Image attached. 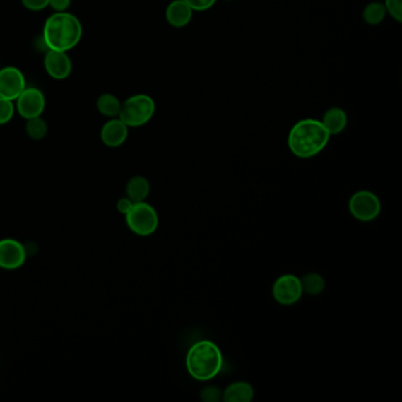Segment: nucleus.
Here are the masks:
<instances>
[{
	"mask_svg": "<svg viewBox=\"0 0 402 402\" xmlns=\"http://www.w3.org/2000/svg\"><path fill=\"white\" fill-rule=\"evenodd\" d=\"M22 4L29 11H43L49 6V0H22Z\"/></svg>",
	"mask_w": 402,
	"mask_h": 402,
	"instance_id": "obj_25",
	"label": "nucleus"
},
{
	"mask_svg": "<svg viewBox=\"0 0 402 402\" xmlns=\"http://www.w3.org/2000/svg\"><path fill=\"white\" fill-rule=\"evenodd\" d=\"M16 105L13 100L0 97V125L8 124L15 114Z\"/></svg>",
	"mask_w": 402,
	"mask_h": 402,
	"instance_id": "obj_21",
	"label": "nucleus"
},
{
	"mask_svg": "<svg viewBox=\"0 0 402 402\" xmlns=\"http://www.w3.org/2000/svg\"><path fill=\"white\" fill-rule=\"evenodd\" d=\"M254 398V388L246 381L234 382L223 391L225 402H249Z\"/></svg>",
	"mask_w": 402,
	"mask_h": 402,
	"instance_id": "obj_15",
	"label": "nucleus"
},
{
	"mask_svg": "<svg viewBox=\"0 0 402 402\" xmlns=\"http://www.w3.org/2000/svg\"><path fill=\"white\" fill-rule=\"evenodd\" d=\"M129 128L119 118H110L100 130V139L109 148L123 146L128 138Z\"/></svg>",
	"mask_w": 402,
	"mask_h": 402,
	"instance_id": "obj_12",
	"label": "nucleus"
},
{
	"mask_svg": "<svg viewBox=\"0 0 402 402\" xmlns=\"http://www.w3.org/2000/svg\"><path fill=\"white\" fill-rule=\"evenodd\" d=\"M71 0H49V6L56 12L68 11Z\"/></svg>",
	"mask_w": 402,
	"mask_h": 402,
	"instance_id": "obj_26",
	"label": "nucleus"
},
{
	"mask_svg": "<svg viewBox=\"0 0 402 402\" xmlns=\"http://www.w3.org/2000/svg\"><path fill=\"white\" fill-rule=\"evenodd\" d=\"M132 204H134V202H132L131 199H129V197H123L117 202V211L121 214L126 215L128 211L131 209Z\"/></svg>",
	"mask_w": 402,
	"mask_h": 402,
	"instance_id": "obj_27",
	"label": "nucleus"
},
{
	"mask_svg": "<svg viewBox=\"0 0 402 402\" xmlns=\"http://www.w3.org/2000/svg\"><path fill=\"white\" fill-rule=\"evenodd\" d=\"M47 124L45 119L40 117L31 118V119H28L25 125V131L29 136L30 138H32L33 141H40L43 139L47 134Z\"/></svg>",
	"mask_w": 402,
	"mask_h": 402,
	"instance_id": "obj_20",
	"label": "nucleus"
},
{
	"mask_svg": "<svg viewBox=\"0 0 402 402\" xmlns=\"http://www.w3.org/2000/svg\"><path fill=\"white\" fill-rule=\"evenodd\" d=\"M227 1H232V0H227Z\"/></svg>",
	"mask_w": 402,
	"mask_h": 402,
	"instance_id": "obj_28",
	"label": "nucleus"
},
{
	"mask_svg": "<svg viewBox=\"0 0 402 402\" xmlns=\"http://www.w3.org/2000/svg\"><path fill=\"white\" fill-rule=\"evenodd\" d=\"M192 12L184 0H172L165 10V18L169 25L181 29L191 22Z\"/></svg>",
	"mask_w": 402,
	"mask_h": 402,
	"instance_id": "obj_13",
	"label": "nucleus"
},
{
	"mask_svg": "<svg viewBox=\"0 0 402 402\" xmlns=\"http://www.w3.org/2000/svg\"><path fill=\"white\" fill-rule=\"evenodd\" d=\"M126 223L134 234L139 236L153 235L158 228V214L153 206L146 202H136L125 215Z\"/></svg>",
	"mask_w": 402,
	"mask_h": 402,
	"instance_id": "obj_5",
	"label": "nucleus"
},
{
	"mask_svg": "<svg viewBox=\"0 0 402 402\" xmlns=\"http://www.w3.org/2000/svg\"><path fill=\"white\" fill-rule=\"evenodd\" d=\"M300 281L302 285L303 292H307L309 295H320L326 287L324 278L317 273L306 274L302 278H300Z\"/></svg>",
	"mask_w": 402,
	"mask_h": 402,
	"instance_id": "obj_19",
	"label": "nucleus"
},
{
	"mask_svg": "<svg viewBox=\"0 0 402 402\" xmlns=\"http://www.w3.org/2000/svg\"><path fill=\"white\" fill-rule=\"evenodd\" d=\"M149 194V181L143 176H134L126 184V195L134 203L146 201Z\"/></svg>",
	"mask_w": 402,
	"mask_h": 402,
	"instance_id": "obj_16",
	"label": "nucleus"
},
{
	"mask_svg": "<svg viewBox=\"0 0 402 402\" xmlns=\"http://www.w3.org/2000/svg\"><path fill=\"white\" fill-rule=\"evenodd\" d=\"M96 107L100 114L107 118H116L121 112L122 103L112 93H103L98 97Z\"/></svg>",
	"mask_w": 402,
	"mask_h": 402,
	"instance_id": "obj_17",
	"label": "nucleus"
},
{
	"mask_svg": "<svg viewBox=\"0 0 402 402\" xmlns=\"http://www.w3.org/2000/svg\"><path fill=\"white\" fill-rule=\"evenodd\" d=\"M222 398H223V393H222L221 389L214 387V386H208L201 391V398L203 401L218 402L221 401Z\"/></svg>",
	"mask_w": 402,
	"mask_h": 402,
	"instance_id": "obj_23",
	"label": "nucleus"
},
{
	"mask_svg": "<svg viewBox=\"0 0 402 402\" xmlns=\"http://www.w3.org/2000/svg\"><path fill=\"white\" fill-rule=\"evenodd\" d=\"M26 250L22 243L15 239L0 240V268L15 271L25 264Z\"/></svg>",
	"mask_w": 402,
	"mask_h": 402,
	"instance_id": "obj_10",
	"label": "nucleus"
},
{
	"mask_svg": "<svg viewBox=\"0 0 402 402\" xmlns=\"http://www.w3.org/2000/svg\"><path fill=\"white\" fill-rule=\"evenodd\" d=\"M25 88V77L18 68L5 66L0 69V97L16 100Z\"/></svg>",
	"mask_w": 402,
	"mask_h": 402,
	"instance_id": "obj_9",
	"label": "nucleus"
},
{
	"mask_svg": "<svg viewBox=\"0 0 402 402\" xmlns=\"http://www.w3.org/2000/svg\"><path fill=\"white\" fill-rule=\"evenodd\" d=\"M16 102V110L18 111V114L26 121L42 116L47 104L44 93L33 86L25 88Z\"/></svg>",
	"mask_w": 402,
	"mask_h": 402,
	"instance_id": "obj_7",
	"label": "nucleus"
},
{
	"mask_svg": "<svg viewBox=\"0 0 402 402\" xmlns=\"http://www.w3.org/2000/svg\"><path fill=\"white\" fill-rule=\"evenodd\" d=\"M83 28L79 19L69 12H54L43 28L44 44L47 50L69 52L82 40Z\"/></svg>",
	"mask_w": 402,
	"mask_h": 402,
	"instance_id": "obj_1",
	"label": "nucleus"
},
{
	"mask_svg": "<svg viewBox=\"0 0 402 402\" xmlns=\"http://www.w3.org/2000/svg\"><path fill=\"white\" fill-rule=\"evenodd\" d=\"M156 111L155 100L148 95H135L129 97L122 103L121 112L118 118L128 128H139L146 125L153 117Z\"/></svg>",
	"mask_w": 402,
	"mask_h": 402,
	"instance_id": "obj_4",
	"label": "nucleus"
},
{
	"mask_svg": "<svg viewBox=\"0 0 402 402\" xmlns=\"http://www.w3.org/2000/svg\"><path fill=\"white\" fill-rule=\"evenodd\" d=\"M349 211L359 221H373L380 214V199L374 192L366 190L355 192L349 201Z\"/></svg>",
	"mask_w": 402,
	"mask_h": 402,
	"instance_id": "obj_6",
	"label": "nucleus"
},
{
	"mask_svg": "<svg viewBox=\"0 0 402 402\" xmlns=\"http://www.w3.org/2000/svg\"><path fill=\"white\" fill-rule=\"evenodd\" d=\"M331 135L321 121L306 118L297 122L289 132V149L296 157L317 156L327 146Z\"/></svg>",
	"mask_w": 402,
	"mask_h": 402,
	"instance_id": "obj_2",
	"label": "nucleus"
},
{
	"mask_svg": "<svg viewBox=\"0 0 402 402\" xmlns=\"http://www.w3.org/2000/svg\"><path fill=\"white\" fill-rule=\"evenodd\" d=\"M44 69L51 78L64 81L71 75L72 61L68 52L47 50L44 57Z\"/></svg>",
	"mask_w": 402,
	"mask_h": 402,
	"instance_id": "obj_11",
	"label": "nucleus"
},
{
	"mask_svg": "<svg viewBox=\"0 0 402 402\" xmlns=\"http://www.w3.org/2000/svg\"><path fill=\"white\" fill-rule=\"evenodd\" d=\"M302 285L300 278L295 275H282L273 285L274 299L281 305L289 306L297 302L302 296Z\"/></svg>",
	"mask_w": 402,
	"mask_h": 402,
	"instance_id": "obj_8",
	"label": "nucleus"
},
{
	"mask_svg": "<svg viewBox=\"0 0 402 402\" xmlns=\"http://www.w3.org/2000/svg\"><path fill=\"white\" fill-rule=\"evenodd\" d=\"M223 367L221 349L214 342L203 340L191 345L187 354V370L194 379L209 381L214 379Z\"/></svg>",
	"mask_w": 402,
	"mask_h": 402,
	"instance_id": "obj_3",
	"label": "nucleus"
},
{
	"mask_svg": "<svg viewBox=\"0 0 402 402\" xmlns=\"http://www.w3.org/2000/svg\"><path fill=\"white\" fill-rule=\"evenodd\" d=\"M321 123L327 129L329 135H338L347 128L348 116L341 107H331L324 112Z\"/></svg>",
	"mask_w": 402,
	"mask_h": 402,
	"instance_id": "obj_14",
	"label": "nucleus"
},
{
	"mask_svg": "<svg viewBox=\"0 0 402 402\" xmlns=\"http://www.w3.org/2000/svg\"><path fill=\"white\" fill-rule=\"evenodd\" d=\"M192 11L203 12L213 8L218 0H184Z\"/></svg>",
	"mask_w": 402,
	"mask_h": 402,
	"instance_id": "obj_24",
	"label": "nucleus"
},
{
	"mask_svg": "<svg viewBox=\"0 0 402 402\" xmlns=\"http://www.w3.org/2000/svg\"><path fill=\"white\" fill-rule=\"evenodd\" d=\"M384 5L387 15L398 23L402 22V0H386Z\"/></svg>",
	"mask_w": 402,
	"mask_h": 402,
	"instance_id": "obj_22",
	"label": "nucleus"
},
{
	"mask_svg": "<svg viewBox=\"0 0 402 402\" xmlns=\"http://www.w3.org/2000/svg\"><path fill=\"white\" fill-rule=\"evenodd\" d=\"M387 16V11L384 8V3L380 1H372L370 4L366 5V8H363L362 18L368 25H379L384 22V18Z\"/></svg>",
	"mask_w": 402,
	"mask_h": 402,
	"instance_id": "obj_18",
	"label": "nucleus"
}]
</instances>
